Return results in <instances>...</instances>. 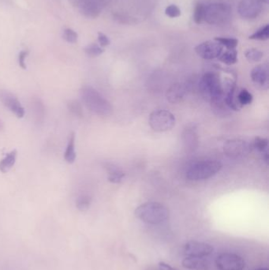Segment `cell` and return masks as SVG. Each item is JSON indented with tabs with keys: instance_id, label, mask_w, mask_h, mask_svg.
I'll use <instances>...</instances> for the list:
<instances>
[{
	"instance_id": "9c48e42d",
	"label": "cell",
	"mask_w": 269,
	"mask_h": 270,
	"mask_svg": "<svg viewBox=\"0 0 269 270\" xmlns=\"http://www.w3.org/2000/svg\"><path fill=\"white\" fill-rule=\"evenodd\" d=\"M223 47L217 41H208L198 44L195 48L197 54L204 60H211L218 58L223 52Z\"/></svg>"
},
{
	"instance_id": "ffe728a7",
	"label": "cell",
	"mask_w": 269,
	"mask_h": 270,
	"mask_svg": "<svg viewBox=\"0 0 269 270\" xmlns=\"http://www.w3.org/2000/svg\"><path fill=\"white\" fill-rule=\"evenodd\" d=\"M64 159L69 164H73L76 159L75 153V134L72 132L69 136L68 144L64 153Z\"/></svg>"
},
{
	"instance_id": "1f68e13d",
	"label": "cell",
	"mask_w": 269,
	"mask_h": 270,
	"mask_svg": "<svg viewBox=\"0 0 269 270\" xmlns=\"http://www.w3.org/2000/svg\"><path fill=\"white\" fill-rule=\"evenodd\" d=\"M204 8L205 7L202 4H198L195 7L194 21L197 24H201V22L204 21Z\"/></svg>"
},
{
	"instance_id": "3957f363",
	"label": "cell",
	"mask_w": 269,
	"mask_h": 270,
	"mask_svg": "<svg viewBox=\"0 0 269 270\" xmlns=\"http://www.w3.org/2000/svg\"><path fill=\"white\" fill-rule=\"evenodd\" d=\"M222 164L217 160H201L195 162L186 171V178L192 181L208 179L217 175L222 169Z\"/></svg>"
},
{
	"instance_id": "2e32d148",
	"label": "cell",
	"mask_w": 269,
	"mask_h": 270,
	"mask_svg": "<svg viewBox=\"0 0 269 270\" xmlns=\"http://www.w3.org/2000/svg\"><path fill=\"white\" fill-rule=\"evenodd\" d=\"M186 94V87L183 83H175L167 89L166 97L171 104L181 102Z\"/></svg>"
},
{
	"instance_id": "4dcf8cb0",
	"label": "cell",
	"mask_w": 269,
	"mask_h": 270,
	"mask_svg": "<svg viewBox=\"0 0 269 270\" xmlns=\"http://www.w3.org/2000/svg\"><path fill=\"white\" fill-rule=\"evenodd\" d=\"M215 41L220 43L222 46L226 47L227 49H235L239 44V41L235 38H215Z\"/></svg>"
},
{
	"instance_id": "8fae6325",
	"label": "cell",
	"mask_w": 269,
	"mask_h": 270,
	"mask_svg": "<svg viewBox=\"0 0 269 270\" xmlns=\"http://www.w3.org/2000/svg\"><path fill=\"white\" fill-rule=\"evenodd\" d=\"M214 248L212 245L198 241H189L185 244L183 252L186 257L205 258L213 253Z\"/></svg>"
},
{
	"instance_id": "4fadbf2b",
	"label": "cell",
	"mask_w": 269,
	"mask_h": 270,
	"mask_svg": "<svg viewBox=\"0 0 269 270\" xmlns=\"http://www.w3.org/2000/svg\"><path fill=\"white\" fill-rule=\"evenodd\" d=\"M262 5L259 0H242L238 7V11L243 19H253L261 14Z\"/></svg>"
},
{
	"instance_id": "d4e9b609",
	"label": "cell",
	"mask_w": 269,
	"mask_h": 270,
	"mask_svg": "<svg viewBox=\"0 0 269 270\" xmlns=\"http://www.w3.org/2000/svg\"><path fill=\"white\" fill-rule=\"evenodd\" d=\"M245 56L248 61L256 63V62H259L262 60L264 53L257 48H251L245 51Z\"/></svg>"
},
{
	"instance_id": "44dd1931",
	"label": "cell",
	"mask_w": 269,
	"mask_h": 270,
	"mask_svg": "<svg viewBox=\"0 0 269 270\" xmlns=\"http://www.w3.org/2000/svg\"><path fill=\"white\" fill-rule=\"evenodd\" d=\"M218 60L224 64H235L238 61V51L235 49H227L220 54Z\"/></svg>"
},
{
	"instance_id": "5bb4252c",
	"label": "cell",
	"mask_w": 269,
	"mask_h": 270,
	"mask_svg": "<svg viewBox=\"0 0 269 270\" xmlns=\"http://www.w3.org/2000/svg\"><path fill=\"white\" fill-rule=\"evenodd\" d=\"M182 139L185 150L188 153H193L198 150L199 146V137L197 128L194 125H189L185 128L182 132Z\"/></svg>"
},
{
	"instance_id": "ab89813d",
	"label": "cell",
	"mask_w": 269,
	"mask_h": 270,
	"mask_svg": "<svg viewBox=\"0 0 269 270\" xmlns=\"http://www.w3.org/2000/svg\"><path fill=\"white\" fill-rule=\"evenodd\" d=\"M260 2L264 3V4H268L269 0H259Z\"/></svg>"
},
{
	"instance_id": "9a60e30c",
	"label": "cell",
	"mask_w": 269,
	"mask_h": 270,
	"mask_svg": "<svg viewBox=\"0 0 269 270\" xmlns=\"http://www.w3.org/2000/svg\"><path fill=\"white\" fill-rule=\"evenodd\" d=\"M251 79L256 86L261 89L268 88V67L267 65H258L251 71Z\"/></svg>"
},
{
	"instance_id": "52a82bcc",
	"label": "cell",
	"mask_w": 269,
	"mask_h": 270,
	"mask_svg": "<svg viewBox=\"0 0 269 270\" xmlns=\"http://www.w3.org/2000/svg\"><path fill=\"white\" fill-rule=\"evenodd\" d=\"M252 150L253 145L242 139L228 140L223 146L224 154L233 159L247 156Z\"/></svg>"
},
{
	"instance_id": "7402d4cb",
	"label": "cell",
	"mask_w": 269,
	"mask_h": 270,
	"mask_svg": "<svg viewBox=\"0 0 269 270\" xmlns=\"http://www.w3.org/2000/svg\"><path fill=\"white\" fill-rule=\"evenodd\" d=\"M91 203H92V197L89 194H81L76 199V207L82 212L88 210L90 207Z\"/></svg>"
},
{
	"instance_id": "277c9868",
	"label": "cell",
	"mask_w": 269,
	"mask_h": 270,
	"mask_svg": "<svg viewBox=\"0 0 269 270\" xmlns=\"http://www.w3.org/2000/svg\"><path fill=\"white\" fill-rule=\"evenodd\" d=\"M200 87L202 94L210 100V102L223 98V85L218 74L215 72L205 74L201 78Z\"/></svg>"
},
{
	"instance_id": "603a6c76",
	"label": "cell",
	"mask_w": 269,
	"mask_h": 270,
	"mask_svg": "<svg viewBox=\"0 0 269 270\" xmlns=\"http://www.w3.org/2000/svg\"><path fill=\"white\" fill-rule=\"evenodd\" d=\"M33 112L36 122H42L45 119V106L40 99H34L33 102Z\"/></svg>"
},
{
	"instance_id": "836d02e7",
	"label": "cell",
	"mask_w": 269,
	"mask_h": 270,
	"mask_svg": "<svg viewBox=\"0 0 269 270\" xmlns=\"http://www.w3.org/2000/svg\"><path fill=\"white\" fill-rule=\"evenodd\" d=\"M165 14L168 17L175 19L181 15V10L176 5H170L166 8Z\"/></svg>"
},
{
	"instance_id": "d6986e66",
	"label": "cell",
	"mask_w": 269,
	"mask_h": 270,
	"mask_svg": "<svg viewBox=\"0 0 269 270\" xmlns=\"http://www.w3.org/2000/svg\"><path fill=\"white\" fill-rule=\"evenodd\" d=\"M17 150H14L10 153H7L5 157L0 160V172L3 173H7L15 165L16 159H17Z\"/></svg>"
},
{
	"instance_id": "60d3db41",
	"label": "cell",
	"mask_w": 269,
	"mask_h": 270,
	"mask_svg": "<svg viewBox=\"0 0 269 270\" xmlns=\"http://www.w3.org/2000/svg\"><path fill=\"white\" fill-rule=\"evenodd\" d=\"M254 270H269L267 268H256V269Z\"/></svg>"
},
{
	"instance_id": "ba28073f",
	"label": "cell",
	"mask_w": 269,
	"mask_h": 270,
	"mask_svg": "<svg viewBox=\"0 0 269 270\" xmlns=\"http://www.w3.org/2000/svg\"><path fill=\"white\" fill-rule=\"evenodd\" d=\"M216 265L220 270H242L245 268V262L239 255L223 253L217 257Z\"/></svg>"
},
{
	"instance_id": "f546056e",
	"label": "cell",
	"mask_w": 269,
	"mask_h": 270,
	"mask_svg": "<svg viewBox=\"0 0 269 270\" xmlns=\"http://www.w3.org/2000/svg\"><path fill=\"white\" fill-rule=\"evenodd\" d=\"M269 38V26L266 25L264 27L258 29L254 34L249 36V39L257 40V41H267Z\"/></svg>"
},
{
	"instance_id": "83f0119b",
	"label": "cell",
	"mask_w": 269,
	"mask_h": 270,
	"mask_svg": "<svg viewBox=\"0 0 269 270\" xmlns=\"http://www.w3.org/2000/svg\"><path fill=\"white\" fill-rule=\"evenodd\" d=\"M253 148L258 150L261 155L267 153V146H268V141L267 138H261V137H256L254 139V143H253Z\"/></svg>"
},
{
	"instance_id": "e0dca14e",
	"label": "cell",
	"mask_w": 269,
	"mask_h": 270,
	"mask_svg": "<svg viewBox=\"0 0 269 270\" xmlns=\"http://www.w3.org/2000/svg\"><path fill=\"white\" fill-rule=\"evenodd\" d=\"M182 266L191 270H208L210 263L206 258L198 257H186L182 260Z\"/></svg>"
},
{
	"instance_id": "5b68a950",
	"label": "cell",
	"mask_w": 269,
	"mask_h": 270,
	"mask_svg": "<svg viewBox=\"0 0 269 270\" xmlns=\"http://www.w3.org/2000/svg\"><path fill=\"white\" fill-rule=\"evenodd\" d=\"M176 119L171 112L167 110H157L149 116L148 123L156 132H165L170 131L176 125Z\"/></svg>"
},
{
	"instance_id": "f35d334b",
	"label": "cell",
	"mask_w": 269,
	"mask_h": 270,
	"mask_svg": "<svg viewBox=\"0 0 269 270\" xmlns=\"http://www.w3.org/2000/svg\"><path fill=\"white\" fill-rule=\"evenodd\" d=\"M4 128H5V125H4V121L0 119V131H4Z\"/></svg>"
},
{
	"instance_id": "6da1fadb",
	"label": "cell",
	"mask_w": 269,
	"mask_h": 270,
	"mask_svg": "<svg viewBox=\"0 0 269 270\" xmlns=\"http://www.w3.org/2000/svg\"><path fill=\"white\" fill-rule=\"evenodd\" d=\"M81 96L85 106L95 114L101 116H109L112 114V106L109 101L92 86L82 87Z\"/></svg>"
},
{
	"instance_id": "8992f818",
	"label": "cell",
	"mask_w": 269,
	"mask_h": 270,
	"mask_svg": "<svg viewBox=\"0 0 269 270\" xmlns=\"http://www.w3.org/2000/svg\"><path fill=\"white\" fill-rule=\"evenodd\" d=\"M230 14L232 10L227 4H210L204 8V21L211 25L223 24L229 20Z\"/></svg>"
},
{
	"instance_id": "ac0fdd59",
	"label": "cell",
	"mask_w": 269,
	"mask_h": 270,
	"mask_svg": "<svg viewBox=\"0 0 269 270\" xmlns=\"http://www.w3.org/2000/svg\"><path fill=\"white\" fill-rule=\"evenodd\" d=\"M81 12L88 17H95L100 13L98 6L92 0H84L80 5Z\"/></svg>"
},
{
	"instance_id": "30bf717a",
	"label": "cell",
	"mask_w": 269,
	"mask_h": 270,
	"mask_svg": "<svg viewBox=\"0 0 269 270\" xmlns=\"http://www.w3.org/2000/svg\"><path fill=\"white\" fill-rule=\"evenodd\" d=\"M0 101L17 118L24 117V107L21 104L17 97L12 93L7 90H0Z\"/></svg>"
},
{
	"instance_id": "f1b7e54d",
	"label": "cell",
	"mask_w": 269,
	"mask_h": 270,
	"mask_svg": "<svg viewBox=\"0 0 269 270\" xmlns=\"http://www.w3.org/2000/svg\"><path fill=\"white\" fill-rule=\"evenodd\" d=\"M84 51H85V54L89 57H98L104 52V50L103 49L102 47L93 43V44H89L85 47Z\"/></svg>"
},
{
	"instance_id": "484cf974",
	"label": "cell",
	"mask_w": 269,
	"mask_h": 270,
	"mask_svg": "<svg viewBox=\"0 0 269 270\" xmlns=\"http://www.w3.org/2000/svg\"><path fill=\"white\" fill-rule=\"evenodd\" d=\"M237 100L239 102V105L242 106L249 105L252 103L253 95L246 89H242L239 93V95L237 96Z\"/></svg>"
},
{
	"instance_id": "4316f807",
	"label": "cell",
	"mask_w": 269,
	"mask_h": 270,
	"mask_svg": "<svg viewBox=\"0 0 269 270\" xmlns=\"http://www.w3.org/2000/svg\"><path fill=\"white\" fill-rule=\"evenodd\" d=\"M67 109H68L69 112L71 114H73V116L80 118L83 116V109H82L80 103L77 100H70L67 103Z\"/></svg>"
},
{
	"instance_id": "7a4b0ae2",
	"label": "cell",
	"mask_w": 269,
	"mask_h": 270,
	"mask_svg": "<svg viewBox=\"0 0 269 270\" xmlns=\"http://www.w3.org/2000/svg\"><path fill=\"white\" fill-rule=\"evenodd\" d=\"M135 216L147 224H157L169 218V210L159 202H145L137 208Z\"/></svg>"
},
{
	"instance_id": "d6a6232c",
	"label": "cell",
	"mask_w": 269,
	"mask_h": 270,
	"mask_svg": "<svg viewBox=\"0 0 269 270\" xmlns=\"http://www.w3.org/2000/svg\"><path fill=\"white\" fill-rule=\"evenodd\" d=\"M63 38L67 42L74 44L79 39V35L72 29H66L63 31Z\"/></svg>"
},
{
	"instance_id": "74e56055",
	"label": "cell",
	"mask_w": 269,
	"mask_h": 270,
	"mask_svg": "<svg viewBox=\"0 0 269 270\" xmlns=\"http://www.w3.org/2000/svg\"><path fill=\"white\" fill-rule=\"evenodd\" d=\"M1 270H14V268H12V267L10 266V265H4L2 266V269Z\"/></svg>"
},
{
	"instance_id": "e575fe53",
	"label": "cell",
	"mask_w": 269,
	"mask_h": 270,
	"mask_svg": "<svg viewBox=\"0 0 269 270\" xmlns=\"http://www.w3.org/2000/svg\"><path fill=\"white\" fill-rule=\"evenodd\" d=\"M29 51L28 50H23V51H21L18 55V64L20 66V67L23 69V70H26V59L28 56H29Z\"/></svg>"
},
{
	"instance_id": "7c38bea8",
	"label": "cell",
	"mask_w": 269,
	"mask_h": 270,
	"mask_svg": "<svg viewBox=\"0 0 269 270\" xmlns=\"http://www.w3.org/2000/svg\"><path fill=\"white\" fill-rule=\"evenodd\" d=\"M223 89V99L224 102L230 110L239 111V105L236 96V82L232 79L225 78L224 82H222Z\"/></svg>"
},
{
	"instance_id": "8d00e7d4",
	"label": "cell",
	"mask_w": 269,
	"mask_h": 270,
	"mask_svg": "<svg viewBox=\"0 0 269 270\" xmlns=\"http://www.w3.org/2000/svg\"><path fill=\"white\" fill-rule=\"evenodd\" d=\"M159 267H160V270H177L176 268L170 266L168 264L165 263V262H160Z\"/></svg>"
},
{
	"instance_id": "cb8c5ba5",
	"label": "cell",
	"mask_w": 269,
	"mask_h": 270,
	"mask_svg": "<svg viewBox=\"0 0 269 270\" xmlns=\"http://www.w3.org/2000/svg\"><path fill=\"white\" fill-rule=\"evenodd\" d=\"M125 176V173L114 167L108 168V181L112 184H120Z\"/></svg>"
},
{
	"instance_id": "d590c367",
	"label": "cell",
	"mask_w": 269,
	"mask_h": 270,
	"mask_svg": "<svg viewBox=\"0 0 269 270\" xmlns=\"http://www.w3.org/2000/svg\"><path fill=\"white\" fill-rule=\"evenodd\" d=\"M98 41L100 43V46L107 47L110 44L109 38H107V35L104 34L103 32H98Z\"/></svg>"
}]
</instances>
